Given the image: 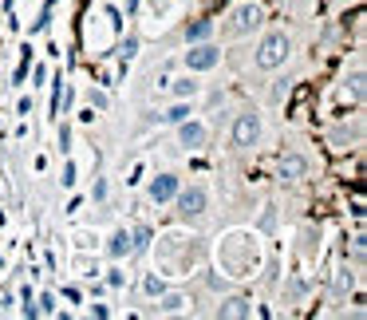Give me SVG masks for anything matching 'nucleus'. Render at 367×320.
<instances>
[{
  "mask_svg": "<svg viewBox=\"0 0 367 320\" xmlns=\"http://www.w3.org/2000/svg\"><path fill=\"white\" fill-rule=\"evenodd\" d=\"M261 143V119H257L253 111L237 115V123H233V146L237 150H249V146Z\"/></svg>",
  "mask_w": 367,
  "mask_h": 320,
  "instance_id": "7ed1b4c3",
  "label": "nucleus"
},
{
  "mask_svg": "<svg viewBox=\"0 0 367 320\" xmlns=\"http://www.w3.org/2000/svg\"><path fill=\"white\" fill-rule=\"evenodd\" d=\"M107 253H111L115 261H123V257H130V253H134V238H130L127 229H115V233H111V241H107Z\"/></svg>",
  "mask_w": 367,
  "mask_h": 320,
  "instance_id": "6e6552de",
  "label": "nucleus"
},
{
  "mask_svg": "<svg viewBox=\"0 0 367 320\" xmlns=\"http://www.w3.org/2000/svg\"><path fill=\"white\" fill-rule=\"evenodd\" d=\"M190 107H186V103H178V107H170V111L162 115V119H166V123H182V119H190Z\"/></svg>",
  "mask_w": 367,
  "mask_h": 320,
  "instance_id": "4468645a",
  "label": "nucleus"
},
{
  "mask_svg": "<svg viewBox=\"0 0 367 320\" xmlns=\"http://www.w3.org/2000/svg\"><path fill=\"white\" fill-rule=\"evenodd\" d=\"M186 297H182V293H170V297H162L158 293V312H166V317H170V312H186Z\"/></svg>",
  "mask_w": 367,
  "mask_h": 320,
  "instance_id": "9b49d317",
  "label": "nucleus"
},
{
  "mask_svg": "<svg viewBox=\"0 0 367 320\" xmlns=\"http://www.w3.org/2000/svg\"><path fill=\"white\" fill-rule=\"evenodd\" d=\"M304 174V159L300 155H285L281 159V178H300Z\"/></svg>",
  "mask_w": 367,
  "mask_h": 320,
  "instance_id": "f8f14e48",
  "label": "nucleus"
},
{
  "mask_svg": "<svg viewBox=\"0 0 367 320\" xmlns=\"http://www.w3.org/2000/svg\"><path fill=\"white\" fill-rule=\"evenodd\" d=\"M40 312H56V297H51V293L40 297Z\"/></svg>",
  "mask_w": 367,
  "mask_h": 320,
  "instance_id": "dca6fc26",
  "label": "nucleus"
},
{
  "mask_svg": "<svg viewBox=\"0 0 367 320\" xmlns=\"http://www.w3.org/2000/svg\"><path fill=\"white\" fill-rule=\"evenodd\" d=\"M143 288L150 293V297H158V293H162L166 285H162V277H146V281H143Z\"/></svg>",
  "mask_w": 367,
  "mask_h": 320,
  "instance_id": "2eb2a0df",
  "label": "nucleus"
},
{
  "mask_svg": "<svg viewBox=\"0 0 367 320\" xmlns=\"http://www.w3.org/2000/svg\"><path fill=\"white\" fill-rule=\"evenodd\" d=\"M174 95L178 99H193V95H198V80H190V76L174 80Z\"/></svg>",
  "mask_w": 367,
  "mask_h": 320,
  "instance_id": "ddd939ff",
  "label": "nucleus"
},
{
  "mask_svg": "<svg viewBox=\"0 0 367 320\" xmlns=\"http://www.w3.org/2000/svg\"><path fill=\"white\" fill-rule=\"evenodd\" d=\"M32 76H36V87H44V80H48V67L40 64V67H36V71H32Z\"/></svg>",
  "mask_w": 367,
  "mask_h": 320,
  "instance_id": "a211bd4d",
  "label": "nucleus"
},
{
  "mask_svg": "<svg viewBox=\"0 0 367 320\" xmlns=\"http://www.w3.org/2000/svg\"><path fill=\"white\" fill-rule=\"evenodd\" d=\"M288 36L285 32H269L265 40H261V48H257V67L261 71H276V67H285L288 60Z\"/></svg>",
  "mask_w": 367,
  "mask_h": 320,
  "instance_id": "f257e3e1",
  "label": "nucleus"
},
{
  "mask_svg": "<svg viewBox=\"0 0 367 320\" xmlns=\"http://www.w3.org/2000/svg\"><path fill=\"white\" fill-rule=\"evenodd\" d=\"M178 186H182V182H178V174H158V178H150V186H146V198H150L154 206H166V202H170V198L178 194Z\"/></svg>",
  "mask_w": 367,
  "mask_h": 320,
  "instance_id": "423d86ee",
  "label": "nucleus"
},
{
  "mask_svg": "<svg viewBox=\"0 0 367 320\" xmlns=\"http://www.w3.org/2000/svg\"><path fill=\"white\" fill-rule=\"evenodd\" d=\"M217 317H253V304L245 301V297H229V301H222Z\"/></svg>",
  "mask_w": 367,
  "mask_h": 320,
  "instance_id": "1a4fd4ad",
  "label": "nucleus"
},
{
  "mask_svg": "<svg viewBox=\"0 0 367 320\" xmlns=\"http://www.w3.org/2000/svg\"><path fill=\"white\" fill-rule=\"evenodd\" d=\"M170 202L178 206V218H186V222H190V218H202V214H206L209 194H206V186H186V190L178 186V194L170 198Z\"/></svg>",
  "mask_w": 367,
  "mask_h": 320,
  "instance_id": "f03ea898",
  "label": "nucleus"
},
{
  "mask_svg": "<svg viewBox=\"0 0 367 320\" xmlns=\"http://www.w3.org/2000/svg\"><path fill=\"white\" fill-rule=\"evenodd\" d=\"M206 139H209L206 123H198V119H182V123H178V143L186 146V150H202Z\"/></svg>",
  "mask_w": 367,
  "mask_h": 320,
  "instance_id": "39448f33",
  "label": "nucleus"
},
{
  "mask_svg": "<svg viewBox=\"0 0 367 320\" xmlns=\"http://www.w3.org/2000/svg\"><path fill=\"white\" fill-rule=\"evenodd\" d=\"M257 24H261V8H257V4H241L237 12H233V36L253 32Z\"/></svg>",
  "mask_w": 367,
  "mask_h": 320,
  "instance_id": "0eeeda50",
  "label": "nucleus"
},
{
  "mask_svg": "<svg viewBox=\"0 0 367 320\" xmlns=\"http://www.w3.org/2000/svg\"><path fill=\"white\" fill-rule=\"evenodd\" d=\"M209 36H213V20H193L190 28H186V40H190V44H202Z\"/></svg>",
  "mask_w": 367,
  "mask_h": 320,
  "instance_id": "9d476101",
  "label": "nucleus"
},
{
  "mask_svg": "<svg viewBox=\"0 0 367 320\" xmlns=\"http://www.w3.org/2000/svg\"><path fill=\"white\" fill-rule=\"evenodd\" d=\"M107 285H111V288H123V285H127V277H123L119 269H111V277H107Z\"/></svg>",
  "mask_w": 367,
  "mask_h": 320,
  "instance_id": "f3484780",
  "label": "nucleus"
},
{
  "mask_svg": "<svg viewBox=\"0 0 367 320\" xmlns=\"http://www.w3.org/2000/svg\"><path fill=\"white\" fill-rule=\"evenodd\" d=\"M217 64H222V52L213 48V44H198V48L186 52V67L190 71H213Z\"/></svg>",
  "mask_w": 367,
  "mask_h": 320,
  "instance_id": "20e7f679",
  "label": "nucleus"
}]
</instances>
